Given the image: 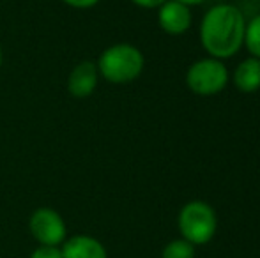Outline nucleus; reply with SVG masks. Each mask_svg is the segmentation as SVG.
I'll use <instances>...</instances> for the list:
<instances>
[{
    "instance_id": "1",
    "label": "nucleus",
    "mask_w": 260,
    "mask_h": 258,
    "mask_svg": "<svg viewBox=\"0 0 260 258\" xmlns=\"http://www.w3.org/2000/svg\"><path fill=\"white\" fill-rule=\"evenodd\" d=\"M244 30L246 20L241 9L232 4H218L207 11L200 23V41L211 57L230 59L244 45Z\"/></svg>"
},
{
    "instance_id": "2",
    "label": "nucleus",
    "mask_w": 260,
    "mask_h": 258,
    "mask_svg": "<svg viewBox=\"0 0 260 258\" xmlns=\"http://www.w3.org/2000/svg\"><path fill=\"white\" fill-rule=\"evenodd\" d=\"M96 65L103 80L113 85H124V83L135 82L142 75L145 59L137 46L117 43L101 52Z\"/></svg>"
},
{
    "instance_id": "3",
    "label": "nucleus",
    "mask_w": 260,
    "mask_h": 258,
    "mask_svg": "<svg viewBox=\"0 0 260 258\" xmlns=\"http://www.w3.org/2000/svg\"><path fill=\"white\" fill-rule=\"evenodd\" d=\"M177 225L182 239L191 242L193 246H202L214 237L216 228H218V217L209 203L202 200H193L181 209Z\"/></svg>"
},
{
    "instance_id": "4",
    "label": "nucleus",
    "mask_w": 260,
    "mask_h": 258,
    "mask_svg": "<svg viewBox=\"0 0 260 258\" xmlns=\"http://www.w3.org/2000/svg\"><path fill=\"white\" fill-rule=\"evenodd\" d=\"M229 83V71L221 60L214 57L193 62L186 72V85L199 96H214L221 92Z\"/></svg>"
},
{
    "instance_id": "5",
    "label": "nucleus",
    "mask_w": 260,
    "mask_h": 258,
    "mask_svg": "<svg viewBox=\"0 0 260 258\" xmlns=\"http://www.w3.org/2000/svg\"><path fill=\"white\" fill-rule=\"evenodd\" d=\"M28 230L39 246H60L68 235L64 217L52 207L36 209L28 219Z\"/></svg>"
},
{
    "instance_id": "6",
    "label": "nucleus",
    "mask_w": 260,
    "mask_h": 258,
    "mask_svg": "<svg viewBox=\"0 0 260 258\" xmlns=\"http://www.w3.org/2000/svg\"><path fill=\"white\" fill-rule=\"evenodd\" d=\"M100 71L92 60H82L69 71L68 92L76 99H87L94 94L100 83Z\"/></svg>"
},
{
    "instance_id": "7",
    "label": "nucleus",
    "mask_w": 260,
    "mask_h": 258,
    "mask_svg": "<svg viewBox=\"0 0 260 258\" xmlns=\"http://www.w3.org/2000/svg\"><path fill=\"white\" fill-rule=\"evenodd\" d=\"M157 23L167 34L181 35L191 27V11L182 2L167 0L163 6L157 7Z\"/></svg>"
},
{
    "instance_id": "8",
    "label": "nucleus",
    "mask_w": 260,
    "mask_h": 258,
    "mask_svg": "<svg viewBox=\"0 0 260 258\" xmlns=\"http://www.w3.org/2000/svg\"><path fill=\"white\" fill-rule=\"evenodd\" d=\"M62 258H108L105 246L96 237L85 234L73 235L60 246Z\"/></svg>"
},
{
    "instance_id": "9",
    "label": "nucleus",
    "mask_w": 260,
    "mask_h": 258,
    "mask_svg": "<svg viewBox=\"0 0 260 258\" xmlns=\"http://www.w3.org/2000/svg\"><path fill=\"white\" fill-rule=\"evenodd\" d=\"M234 83L244 94H251L260 89V60L248 57L237 65L234 72Z\"/></svg>"
},
{
    "instance_id": "10",
    "label": "nucleus",
    "mask_w": 260,
    "mask_h": 258,
    "mask_svg": "<svg viewBox=\"0 0 260 258\" xmlns=\"http://www.w3.org/2000/svg\"><path fill=\"white\" fill-rule=\"evenodd\" d=\"M244 46L248 48L251 57L260 60V14L253 16L246 23L244 30Z\"/></svg>"
},
{
    "instance_id": "11",
    "label": "nucleus",
    "mask_w": 260,
    "mask_h": 258,
    "mask_svg": "<svg viewBox=\"0 0 260 258\" xmlns=\"http://www.w3.org/2000/svg\"><path fill=\"white\" fill-rule=\"evenodd\" d=\"M161 258H195V246L186 239H174L163 248Z\"/></svg>"
},
{
    "instance_id": "12",
    "label": "nucleus",
    "mask_w": 260,
    "mask_h": 258,
    "mask_svg": "<svg viewBox=\"0 0 260 258\" xmlns=\"http://www.w3.org/2000/svg\"><path fill=\"white\" fill-rule=\"evenodd\" d=\"M30 258H62L60 246H38Z\"/></svg>"
},
{
    "instance_id": "13",
    "label": "nucleus",
    "mask_w": 260,
    "mask_h": 258,
    "mask_svg": "<svg viewBox=\"0 0 260 258\" xmlns=\"http://www.w3.org/2000/svg\"><path fill=\"white\" fill-rule=\"evenodd\" d=\"M62 2L73 9H90V7L98 6L101 0H62Z\"/></svg>"
},
{
    "instance_id": "14",
    "label": "nucleus",
    "mask_w": 260,
    "mask_h": 258,
    "mask_svg": "<svg viewBox=\"0 0 260 258\" xmlns=\"http://www.w3.org/2000/svg\"><path fill=\"white\" fill-rule=\"evenodd\" d=\"M135 6L144 7V9H157V7L163 6L167 0H131Z\"/></svg>"
},
{
    "instance_id": "15",
    "label": "nucleus",
    "mask_w": 260,
    "mask_h": 258,
    "mask_svg": "<svg viewBox=\"0 0 260 258\" xmlns=\"http://www.w3.org/2000/svg\"><path fill=\"white\" fill-rule=\"evenodd\" d=\"M177 2H182L184 6L191 7V6H200V4H204L206 0H177Z\"/></svg>"
},
{
    "instance_id": "16",
    "label": "nucleus",
    "mask_w": 260,
    "mask_h": 258,
    "mask_svg": "<svg viewBox=\"0 0 260 258\" xmlns=\"http://www.w3.org/2000/svg\"><path fill=\"white\" fill-rule=\"evenodd\" d=\"M2 62H4V53H2V48H0V67H2Z\"/></svg>"
}]
</instances>
